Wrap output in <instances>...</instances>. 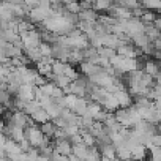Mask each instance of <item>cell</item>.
Instances as JSON below:
<instances>
[{
	"label": "cell",
	"mask_w": 161,
	"mask_h": 161,
	"mask_svg": "<svg viewBox=\"0 0 161 161\" xmlns=\"http://www.w3.org/2000/svg\"><path fill=\"white\" fill-rule=\"evenodd\" d=\"M54 122L57 123L58 128H71V126H77V128H79V125H80V117L76 115L73 111H69V109L65 108V109L60 112V115H58L57 119H54Z\"/></svg>",
	"instance_id": "277c9868"
},
{
	"label": "cell",
	"mask_w": 161,
	"mask_h": 161,
	"mask_svg": "<svg viewBox=\"0 0 161 161\" xmlns=\"http://www.w3.org/2000/svg\"><path fill=\"white\" fill-rule=\"evenodd\" d=\"M126 161H136V159H133V158H130V159H126Z\"/></svg>",
	"instance_id": "7402d4cb"
},
{
	"label": "cell",
	"mask_w": 161,
	"mask_h": 161,
	"mask_svg": "<svg viewBox=\"0 0 161 161\" xmlns=\"http://www.w3.org/2000/svg\"><path fill=\"white\" fill-rule=\"evenodd\" d=\"M158 65H159V74H161V62H158Z\"/></svg>",
	"instance_id": "ffe728a7"
},
{
	"label": "cell",
	"mask_w": 161,
	"mask_h": 161,
	"mask_svg": "<svg viewBox=\"0 0 161 161\" xmlns=\"http://www.w3.org/2000/svg\"><path fill=\"white\" fill-rule=\"evenodd\" d=\"M54 152L55 153H60V155H65V156H69L71 155V142L65 137H57L54 139Z\"/></svg>",
	"instance_id": "ba28073f"
},
{
	"label": "cell",
	"mask_w": 161,
	"mask_h": 161,
	"mask_svg": "<svg viewBox=\"0 0 161 161\" xmlns=\"http://www.w3.org/2000/svg\"><path fill=\"white\" fill-rule=\"evenodd\" d=\"M111 92H112V95L117 100V103H119L120 108H126V106H131L133 104V98H131V95L128 93L126 89H120V87L114 86Z\"/></svg>",
	"instance_id": "8992f818"
},
{
	"label": "cell",
	"mask_w": 161,
	"mask_h": 161,
	"mask_svg": "<svg viewBox=\"0 0 161 161\" xmlns=\"http://www.w3.org/2000/svg\"><path fill=\"white\" fill-rule=\"evenodd\" d=\"M114 3L125 8V10H128V11H133L134 8L139 7V0H115Z\"/></svg>",
	"instance_id": "2e32d148"
},
{
	"label": "cell",
	"mask_w": 161,
	"mask_h": 161,
	"mask_svg": "<svg viewBox=\"0 0 161 161\" xmlns=\"http://www.w3.org/2000/svg\"><path fill=\"white\" fill-rule=\"evenodd\" d=\"M142 71L147 73V74H150L152 77H156V76L159 74V65H158L156 60H153V58H147L145 63H144Z\"/></svg>",
	"instance_id": "8fae6325"
},
{
	"label": "cell",
	"mask_w": 161,
	"mask_h": 161,
	"mask_svg": "<svg viewBox=\"0 0 161 161\" xmlns=\"http://www.w3.org/2000/svg\"><path fill=\"white\" fill-rule=\"evenodd\" d=\"M32 117L35 119V122H38V123H44V122H47L51 117L47 115V112L43 109V106L38 109V111H35L33 114H32Z\"/></svg>",
	"instance_id": "e0dca14e"
},
{
	"label": "cell",
	"mask_w": 161,
	"mask_h": 161,
	"mask_svg": "<svg viewBox=\"0 0 161 161\" xmlns=\"http://www.w3.org/2000/svg\"><path fill=\"white\" fill-rule=\"evenodd\" d=\"M90 84H92V80L87 76L77 73V76L69 82V86L65 90V93H69V95H74V97H79V98H87Z\"/></svg>",
	"instance_id": "6da1fadb"
},
{
	"label": "cell",
	"mask_w": 161,
	"mask_h": 161,
	"mask_svg": "<svg viewBox=\"0 0 161 161\" xmlns=\"http://www.w3.org/2000/svg\"><path fill=\"white\" fill-rule=\"evenodd\" d=\"M155 18H156V13H155V11H148V10H145L144 14L141 16V21H142L144 24H153Z\"/></svg>",
	"instance_id": "ac0fdd59"
},
{
	"label": "cell",
	"mask_w": 161,
	"mask_h": 161,
	"mask_svg": "<svg viewBox=\"0 0 161 161\" xmlns=\"http://www.w3.org/2000/svg\"><path fill=\"white\" fill-rule=\"evenodd\" d=\"M153 25H155V29H156V30H159V32H161V13H159V14H156V18H155V21H153Z\"/></svg>",
	"instance_id": "d6986e66"
},
{
	"label": "cell",
	"mask_w": 161,
	"mask_h": 161,
	"mask_svg": "<svg viewBox=\"0 0 161 161\" xmlns=\"http://www.w3.org/2000/svg\"><path fill=\"white\" fill-rule=\"evenodd\" d=\"M79 69H80V74H84V76H87L89 79H92V77H95L98 73H101L104 68H103L101 65H98V63L82 62V63L79 65Z\"/></svg>",
	"instance_id": "52a82bcc"
},
{
	"label": "cell",
	"mask_w": 161,
	"mask_h": 161,
	"mask_svg": "<svg viewBox=\"0 0 161 161\" xmlns=\"http://www.w3.org/2000/svg\"><path fill=\"white\" fill-rule=\"evenodd\" d=\"M112 161H122V159H119V158H114V159H112Z\"/></svg>",
	"instance_id": "44dd1931"
},
{
	"label": "cell",
	"mask_w": 161,
	"mask_h": 161,
	"mask_svg": "<svg viewBox=\"0 0 161 161\" xmlns=\"http://www.w3.org/2000/svg\"><path fill=\"white\" fill-rule=\"evenodd\" d=\"M147 145L144 144H137L134 148H131V158L136 161H145L147 159Z\"/></svg>",
	"instance_id": "7c38bea8"
},
{
	"label": "cell",
	"mask_w": 161,
	"mask_h": 161,
	"mask_svg": "<svg viewBox=\"0 0 161 161\" xmlns=\"http://www.w3.org/2000/svg\"><path fill=\"white\" fill-rule=\"evenodd\" d=\"M114 114H115V119L120 122V125L125 126V128H133L136 123H139L142 120L139 112H137V109L134 108V104L126 106V108H120Z\"/></svg>",
	"instance_id": "7a4b0ae2"
},
{
	"label": "cell",
	"mask_w": 161,
	"mask_h": 161,
	"mask_svg": "<svg viewBox=\"0 0 161 161\" xmlns=\"http://www.w3.org/2000/svg\"><path fill=\"white\" fill-rule=\"evenodd\" d=\"M101 159H103V156L98 152V148L95 145H90L89 150H87V155H86L84 161H101Z\"/></svg>",
	"instance_id": "9a60e30c"
},
{
	"label": "cell",
	"mask_w": 161,
	"mask_h": 161,
	"mask_svg": "<svg viewBox=\"0 0 161 161\" xmlns=\"http://www.w3.org/2000/svg\"><path fill=\"white\" fill-rule=\"evenodd\" d=\"M139 5L148 11L161 13V0H139Z\"/></svg>",
	"instance_id": "4fadbf2b"
},
{
	"label": "cell",
	"mask_w": 161,
	"mask_h": 161,
	"mask_svg": "<svg viewBox=\"0 0 161 161\" xmlns=\"http://www.w3.org/2000/svg\"><path fill=\"white\" fill-rule=\"evenodd\" d=\"M114 5L112 0H95L92 3V8L98 13V14H108L109 8Z\"/></svg>",
	"instance_id": "30bf717a"
},
{
	"label": "cell",
	"mask_w": 161,
	"mask_h": 161,
	"mask_svg": "<svg viewBox=\"0 0 161 161\" xmlns=\"http://www.w3.org/2000/svg\"><path fill=\"white\" fill-rule=\"evenodd\" d=\"M77 18H79V21H82V22H97L100 14L93 8H84V10L79 11Z\"/></svg>",
	"instance_id": "9c48e42d"
},
{
	"label": "cell",
	"mask_w": 161,
	"mask_h": 161,
	"mask_svg": "<svg viewBox=\"0 0 161 161\" xmlns=\"http://www.w3.org/2000/svg\"><path fill=\"white\" fill-rule=\"evenodd\" d=\"M144 32V22L137 18H130L126 21H123V35L131 38L137 33Z\"/></svg>",
	"instance_id": "5b68a950"
},
{
	"label": "cell",
	"mask_w": 161,
	"mask_h": 161,
	"mask_svg": "<svg viewBox=\"0 0 161 161\" xmlns=\"http://www.w3.org/2000/svg\"><path fill=\"white\" fill-rule=\"evenodd\" d=\"M63 103H65V108L73 111L76 115H84L87 112V106H89V100L87 98H79V97H74V95H69V93H65L63 95Z\"/></svg>",
	"instance_id": "3957f363"
},
{
	"label": "cell",
	"mask_w": 161,
	"mask_h": 161,
	"mask_svg": "<svg viewBox=\"0 0 161 161\" xmlns=\"http://www.w3.org/2000/svg\"><path fill=\"white\" fill-rule=\"evenodd\" d=\"M130 40L133 41V44H134V46H136V47H137L139 51H141V49H142L144 46H147V44L150 43V38H148V36H147V35H145L144 32H141V33H137V35L131 36Z\"/></svg>",
	"instance_id": "5bb4252c"
}]
</instances>
